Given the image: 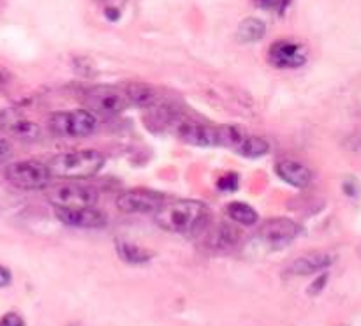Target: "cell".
I'll return each mask as SVG.
<instances>
[{"mask_svg":"<svg viewBox=\"0 0 361 326\" xmlns=\"http://www.w3.org/2000/svg\"><path fill=\"white\" fill-rule=\"evenodd\" d=\"M155 224L169 233L178 235H196L208 226L210 210L205 203L194 199H177L162 203V207L153 214Z\"/></svg>","mask_w":361,"mask_h":326,"instance_id":"6da1fadb","label":"cell"},{"mask_svg":"<svg viewBox=\"0 0 361 326\" xmlns=\"http://www.w3.org/2000/svg\"><path fill=\"white\" fill-rule=\"evenodd\" d=\"M298 233H300V226L292 223L291 219H286V217L270 219L259 227L256 235L249 240L245 252H249L252 256H261V254L282 251L295 242Z\"/></svg>","mask_w":361,"mask_h":326,"instance_id":"7a4b0ae2","label":"cell"},{"mask_svg":"<svg viewBox=\"0 0 361 326\" xmlns=\"http://www.w3.org/2000/svg\"><path fill=\"white\" fill-rule=\"evenodd\" d=\"M49 177L66 178V180H79L90 178L103 170L104 155L95 150H79V152H66L55 155L48 162Z\"/></svg>","mask_w":361,"mask_h":326,"instance_id":"3957f363","label":"cell"},{"mask_svg":"<svg viewBox=\"0 0 361 326\" xmlns=\"http://www.w3.org/2000/svg\"><path fill=\"white\" fill-rule=\"evenodd\" d=\"M168 131H171L178 140L194 147L203 149H214L217 147V125L203 124L199 120L189 118V116L178 115V113L166 112L160 118Z\"/></svg>","mask_w":361,"mask_h":326,"instance_id":"277c9868","label":"cell"},{"mask_svg":"<svg viewBox=\"0 0 361 326\" xmlns=\"http://www.w3.org/2000/svg\"><path fill=\"white\" fill-rule=\"evenodd\" d=\"M217 147L229 149L251 159L266 155L270 149L266 140L247 134L242 127H234V125H217Z\"/></svg>","mask_w":361,"mask_h":326,"instance_id":"5b68a950","label":"cell"},{"mask_svg":"<svg viewBox=\"0 0 361 326\" xmlns=\"http://www.w3.org/2000/svg\"><path fill=\"white\" fill-rule=\"evenodd\" d=\"M49 131L58 138H85L90 136L97 127V120L86 110L53 113L48 120Z\"/></svg>","mask_w":361,"mask_h":326,"instance_id":"8992f818","label":"cell"},{"mask_svg":"<svg viewBox=\"0 0 361 326\" xmlns=\"http://www.w3.org/2000/svg\"><path fill=\"white\" fill-rule=\"evenodd\" d=\"M4 177L9 184L25 190L45 189L51 180L48 166L39 161L11 162L5 166Z\"/></svg>","mask_w":361,"mask_h":326,"instance_id":"52a82bcc","label":"cell"},{"mask_svg":"<svg viewBox=\"0 0 361 326\" xmlns=\"http://www.w3.org/2000/svg\"><path fill=\"white\" fill-rule=\"evenodd\" d=\"M48 199L55 208H90L99 201V192L88 186L62 184L49 190Z\"/></svg>","mask_w":361,"mask_h":326,"instance_id":"ba28073f","label":"cell"},{"mask_svg":"<svg viewBox=\"0 0 361 326\" xmlns=\"http://www.w3.org/2000/svg\"><path fill=\"white\" fill-rule=\"evenodd\" d=\"M83 101H85V106L90 110V113L95 112L101 115H116L129 106L123 90L116 87H108V85L86 90Z\"/></svg>","mask_w":361,"mask_h":326,"instance_id":"9c48e42d","label":"cell"},{"mask_svg":"<svg viewBox=\"0 0 361 326\" xmlns=\"http://www.w3.org/2000/svg\"><path fill=\"white\" fill-rule=\"evenodd\" d=\"M164 203V196L155 190L134 189L122 192L116 198V207L123 214H155Z\"/></svg>","mask_w":361,"mask_h":326,"instance_id":"30bf717a","label":"cell"},{"mask_svg":"<svg viewBox=\"0 0 361 326\" xmlns=\"http://www.w3.org/2000/svg\"><path fill=\"white\" fill-rule=\"evenodd\" d=\"M268 62L279 69H292V67H300L307 62V50L300 42L277 41L270 46L268 50Z\"/></svg>","mask_w":361,"mask_h":326,"instance_id":"8fae6325","label":"cell"},{"mask_svg":"<svg viewBox=\"0 0 361 326\" xmlns=\"http://www.w3.org/2000/svg\"><path fill=\"white\" fill-rule=\"evenodd\" d=\"M60 223L73 227H103L106 215L95 207L90 208H55Z\"/></svg>","mask_w":361,"mask_h":326,"instance_id":"7c38bea8","label":"cell"},{"mask_svg":"<svg viewBox=\"0 0 361 326\" xmlns=\"http://www.w3.org/2000/svg\"><path fill=\"white\" fill-rule=\"evenodd\" d=\"M333 263V256L328 252H308L303 256L296 258L291 264L288 266V273L291 275H312V273L321 272V270L328 268Z\"/></svg>","mask_w":361,"mask_h":326,"instance_id":"4fadbf2b","label":"cell"},{"mask_svg":"<svg viewBox=\"0 0 361 326\" xmlns=\"http://www.w3.org/2000/svg\"><path fill=\"white\" fill-rule=\"evenodd\" d=\"M0 127L5 129L8 132H11L12 136L18 140L32 141L41 136V127L30 120H25L21 116H18L16 113L4 112L0 113Z\"/></svg>","mask_w":361,"mask_h":326,"instance_id":"5bb4252c","label":"cell"},{"mask_svg":"<svg viewBox=\"0 0 361 326\" xmlns=\"http://www.w3.org/2000/svg\"><path fill=\"white\" fill-rule=\"evenodd\" d=\"M275 173L282 178L284 182H288L292 187H298V189H305L308 184L312 182V171L298 161L277 162Z\"/></svg>","mask_w":361,"mask_h":326,"instance_id":"9a60e30c","label":"cell"},{"mask_svg":"<svg viewBox=\"0 0 361 326\" xmlns=\"http://www.w3.org/2000/svg\"><path fill=\"white\" fill-rule=\"evenodd\" d=\"M240 242V231L238 227H234L233 224L221 223L210 229L206 235V245L214 251H229Z\"/></svg>","mask_w":361,"mask_h":326,"instance_id":"2e32d148","label":"cell"},{"mask_svg":"<svg viewBox=\"0 0 361 326\" xmlns=\"http://www.w3.org/2000/svg\"><path fill=\"white\" fill-rule=\"evenodd\" d=\"M123 94L127 97V103L138 108H153L159 101V94L153 87L147 83H127L123 88Z\"/></svg>","mask_w":361,"mask_h":326,"instance_id":"e0dca14e","label":"cell"},{"mask_svg":"<svg viewBox=\"0 0 361 326\" xmlns=\"http://www.w3.org/2000/svg\"><path fill=\"white\" fill-rule=\"evenodd\" d=\"M116 252H119L120 260L125 261L129 264H143L148 263L152 260V252L147 251L145 247H140V245L131 244V242H116Z\"/></svg>","mask_w":361,"mask_h":326,"instance_id":"ac0fdd59","label":"cell"},{"mask_svg":"<svg viewBox=\"0 0 361 326\" xmlns=\"http://www.w3.org/2000/svg\"><path fill=\"white\" fill-rule=\"evenodd\" d=\"M264 32H266L264 21H261L259 18H245L238 25L236 38L240 42H256L263 39Z\"/></svg>","mask_w":361,"mask_h":326,"instance_id":"d6986e66","label":"cell"},{"mask_svg":"<svg viewBox=\"0 0 361 326\" xmlns=\"http://www.w3.org/2000/svg\"><path fill=\"white\" fill-rule=\"evenodd\" d=\"M226 215L231 221H234L236 224H242V226H252L259 219L258 212L251 205H247L243 201L229 203L226 208Z\"/></svg>","mask_w":361,"mask_h":326,"instance_id":"ffe728a7","label":"cell"},{"mask_svg":"<svg viewBox=\"0 0 361 326\" xmlns=\"http://www.w3.org/2000/svg\"><path fill=\"white\" fill-rule=\"evenodd\" d=\"M217 187L221 190H226V192H233V190L238 189V175L236 173H227L222 178H219Z\"/></svg>","mask_w":361,"mask_h":326,"instance_id":"44dd1931","label":"cell"},{"mask_svg":"<svg viewBox=\"0 0 361 326\" xmlns=\"http://www.w3.org/2000/svg\"><path fill=\"white\" fill-rule=\"evenodd\" d=\"M0 326H25V323L21 316H18L16 312H9L0 319Z\"/></svg>","mask_w":361,"mask_h":326,"instance_id":"7402d4cb","label":"cell"},{"mask_svg":"<svg viewBox=\"0 0 361 326\" xmlns=\"http://www.w3.org/2000/svg\"><path fill=\"white\" fill-rule=\"evenodd\" d=\"M326 282H328V275H326V273H323V275H319L316 279V281L312 282V284H310V288H308V294H319L321 291H323V288H325L326 286Z\"/></svg>","mask_w":361,"mask_h":326,"instance_id":"603a6c76","label":"cell"},{"mask_svg":"<svg viewBox=\"0 0 361 326\" xmlns=\"http://www.w3.org/2000/svg\"><path fill=\"white\" fill-rule=\"evenodd\" d=\"M12 155V147L8 140H0V164L8 162Z\"/></svg>","mask_w":361,"mask_h":326,"instance_id":"cb8c5ba5","label":"cell"},{"mask_svg":"<svg viewBox=\"0 0 361 326\" xmlns=\"http://www.w3.org/2000/svg\"><path fill=\"white\" fill-rule=\"evenodd\" d=\"M9 284H11V272L0 264V288H5Z\"/></svg>","mask_w":361,"mask_h":326,"instance_id":"d4e9b609","label":"cell"},{"mask_svg":"<svg viewBox=\"0 0 361 326\" xmlns=\"http://www.w3.org/2000/svg\"><path fill=\"white\" fill-rule=\"evenodd\" d=\"M104 14H106L108 20L116 21L120 18V9H116V8H106V11H104Z\"/></svg>","mask_w":361,"mask_h":326,"instance_id":"484cf974","label":"cell"},{"mask_svg":"<svg viewBox=\"0 0 361 326\" xmlns=\"http://www.w3.org/2000/svg\"><path fill=\"white\" fill-rule=\"evenodd\" d=\"M8 82H9V75L5 73V71L0 69V88L5 87V85H8Z\"/></svg>","mask_w":361,"mask_h":326,"instance_id":"4316f807","label":"cell"},{"mask_svg":"<svg viewBox=\"0 0 361 326\" xmlns=\"http://www.w3.org/2000/svg\"><path fill=\"white\" fill-rule=\"evenodd\" d=\"M360 254H361V247H360Z\"/></svg>","mask_w":361,"mask_h":326,"instance_id":"83f0119b","label":"cell"}]
</instances>
